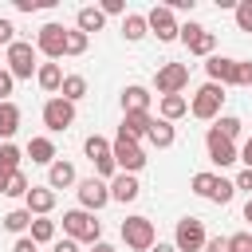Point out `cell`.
I'll return each instance as SVG.
<instances>
[{
    "label": "cell",
    "mask_w": 252,
    "mask_h": 252,
    "mask_svg": "<svg viewBox=\"0 0 252 252\" xmlns=\"http://www.w3.org/2000/svg\"><path fill=\"white\" fill-rule=\"evenodd\" d=\"M236 154H240V158H236V161H244V169H252V134H248V138H244V146H240V150H236Z\"/></svg>",
    "instance_id": "bcb514c9"
},
{
    "label": "cell",
    "mask_w": 252,
    "mask_h": 252,
    "mask_svg": "<svg viewBox=\"0 0 252 252\" xmlns=\"http://www.w3.org/2000/svg\"><path fill=\"white\" fill-rule=\"evenodd\" d=\"M91 47V35H83L79 28H67V43H63V55H83Z\"/></svg>",
    "instance_id": "1f68e13d"
},
{
    "label": "cell",
    "mask_w": 252,
    "mask_h": 252,
    "mask_svg": "<svg viewBox=\"0 0 252 252\" xmlns=\"http://www.w3.org/2000/svg\"><path fill=\"white\" fill-rule=\"evenodd\" d=\"M150 252H177V248H173V244H165V240H154V248H150Z\"/></svg>",
    "instance_id": "681fc988"
},
{
    "label": "cell",
    "mask_w": 252,
    "mask_h": 252,
    "mask_svg": "<svg viewBox=\"0 0 252 252\" xmlns=\"http://www.w3.org/2000/svg\"><path fill=\"white\" fill-rule=\"evenodd\" d=\"M122 240H126L130 252H150L154 240H158L154 220H150V217H126V220H122Z\"/></svg>",
    "instance_id": "277c9868"
},
{
    "label": "cell",
    "mask_w": 252,
    "mask_h": 252,
    "mask_svg": "<svg viewBox=\"0 0 252 252\" xmlns=\"http://www.w3.org/2000/svg\"><path fill=\"white\" fill-rule=\"evenodd\" d=\"M91 252H114V244H106V240H98V244H91Z\"/></svg>",
    "instance_id": "f907efd6"
},
{
    "label": "cell",
    "mask_w": 252,
    "mask_h": 252,
    "mask_svg": "<svg viewBox=\"0 0 252 252\" xmlns=\"http://www.w3.org/2000/svg\"><path fill=\"white\" fill-rule=\"evenodd\" d=\"M138 193H142L138 173H114V177H110V201L130 205V201H138Z\"/></svg>",
    "instance_id": "2e32d148"
},
{
    "label": "cell",
    "mask_w": 252,
    "mask_h": 252,
    "mask_svg": "<svg viewBox=\"0 0 252 252\" xmlns=\"http://www.w3.org/2000/svg\"><path fill=\"white\" fill-rule=\"evenodd\" d=\"M232 87H252V63H248V59H236V75H232Z\"/></svg>",
    "instance_id": "74e56055"
},
{
    "label": "cell",
    "mask_w": 252,
    "mask_h": 252,
    "mask_svg": "<svg viewBox=\"0 0 252 252\" xmlns=\"http://www.w3.org/2000/svg\"><path fill=\"white\" fill-rule=\"evenodd\" d=\"M20 161H24V150L12 146V142H4V146H0V173H4V177L20 173Z\"/></svg>",
    "instance_id": "4316f807"
},
{
    "label": "cell",
    "mask_w": 252,
    "mask_h": 252,
    "mask_svg": "<svg viewBox=\"0 0 252 252\" xmlns=\"http://www.w3.org/2000/svg\"><path fill=\"white\" fill-rule=\"evenodd\" d=\"M75 189H79V209H87V213H98L110 205V185L102 177H83Z\"/></svg>",
    "instance_id": "30bf717a"
},
{
    "label": "cell",
    "mask_w": 252,
    "mask_h": 252,
    "mask_svg": "<svg viewBox=\"0 0 252 252\" xmlns=\"http://www.w3.org/2000/svg\"><path fill=\"white\" fill-rule=\"evenodd\" d=\"M205 75H209V83H217V87H232L236 59H228V55H209V59H205Z\"/></svg>",
    "instance_id": "9a60e30c"
},
{
    "label": "cell",
    "mask_w": 252,
    "mask_h": 252,
    "mask_svg": "<svg viewBox=\"0 0 252 252\" xmlns=\"http://www.w3.org/2000/svg\"><path fill=\"white\" fill-rule=\"evenodd\" d=\"M63 43H67V28H63V24H43V28L35 32V51L47 55V63L63 59Z\"/></svg>",
    "instance_id": "8fae6325"
},
{
    "label": "cell",
    "mask_w": 252,
    "mask_h": 252,
    "mask_svg": "<svg viewBox=\"0 0 252 252\" xmlns=\"http://www.w3.org/2000/svg\"><path fill=\"white\" fill-rule=\"evenodd\" d=\"M102 24H106V16L98 12V4H87V8H79V16H75V28H79L83 35L102 32Z\"/></svg>",
    "instance_id": "ffe728a7"
},
{
    "label": "cell",
    "mask_w": 252,
    "mask_h": 252,
    "mask_svg": "<svg viewBox=\"0 0 252 252\" xmlns=\"http://www.w3.org/2000/svg\"><path fill=\"white\" fill-rule=\"evenodd\" d=\"M110 158H114V165H118V173H138L150 158H146V150H142V142H130V138H114L110 142Z\"/></svg>",
    "instance_id": "3957f363"
},
{
    "label": "cell",
    "mask_w": 252,
    "mask_h": 252,
    "mask_svg": "<svg viewBox=\"0 0 252 252\" xmlns=\"http://www.w3.org/2000/svg\"><path fill=\"white\" fill-rule=\"evenodd\" d=\"M0 43H4V47L16 43V24H12V20H0Z\"/></svg>",
    "instance_id": "7bdbcfd3"
},
{
    "label": "cell",
    "mask_w": 252,
    "mask_h": 252,
    "mask_svg": "<svg viewBox=\"0 0 252 252\" xmlns=\"http://www.w3.org/2000/svg\"><path fill=\"white\" fill-rule=\"evenodd\" d=\"M28 189H32V185H28L24 169H20V173H12V177H8V185H4V197H28Z\"/></svg>",
    "instance_id": "e575fe53"
},
{
    "label": "cell",
    "mask_w": 252,
    "mask_h": 252,
    "mask_svg": "<svg viewBox=\"0 0 252 252\" xmlns=\"http://www.w3.org/2000/svg\"><path fill=\"white\" fill-rule=\"evenodd\" d=\"M83 94H87V79H83V75H63L59 98H67V102H79Z\"/></svg>",
    "instance_id": "f1b7e54d"
},
{
    "label": "cell",
    "mask_w": 252,
    "mask_h": 252,
    "mask_svg": "<svg viewBox=\"0 0 252 252\" xmlns=\"http://www.w3.org/2000/svg\"><path fill=\"white\" fill-rule=\"evenodd\" d=\"M232 197H236V185H232L228 177H217V189H213V197H209V201H217V205H228Z\"/></svg>",
    "instance_id": "d590c367"
},
{
    "label": "cell",
    "mask_w": 252,
    "mask_h": 252,
    "mask_svg": "<svg viewBox=\"0 0 252 252\" xmlns=\"http://www.w3.org/2000/svg\"><path fill=\"white\" fill-rule=\"evenodd\" d=\"M35 83H39L43 91H59V87H63V67H59V63H39Z\"/></svg>",
    "instance_id": "484cf974"
},
{
    "label": "cell",
    "mask_w": 252,
    "mask_h": 252,
    "mask_svg": "<svg viewBox=\"0 0 252 252\" xmlns=\"http://www.w3.org/2000/svg\"><path fill=\"white\" fill-rule=\"evenodd\" d=\"M244 220H248V224H252V197H248V201H244Z\"/></svg>",
    "instance_id": "816d5d0a"
},
{
    "label": "cell",
    "mask_w": 252,
    "mask_h": 252,
    "mask_svg": "<svg viewBox=\"0 0 252 252\" xmlns=\"http://www.w3.org/2000/svg\"><path fill=\"white\" fill-rule=\"evenodd\" d=\"M98 12H102V16H126V4H122V0H102Z\"/></svg>",
    "instance_id": "b9f144b4"
},
{
    "label": "cell",
    "mask_w": 252,
    "mask_h": 252,
    "mask_svg": "<svg viewBox=\"0 0 252 252\" xmlns=\"http://www.w3.org/2000/svg\"><path fill=\"white\" fill-rule=\"evenodd\" d=\"M205 150H209V161H213V165H232V161L240 158V154H236V146H232V142H224V138H220V134H213V130L205 134Z\"/></svg>",
    "instance_id": "e0dca14e"
},
{
    "label": "cell",
    "mask_w": 252,
    "mask_h": 252,
    "mask_svg": "<svg viewBox=\"0 0 252 252\" xmlns=\"http://www.w3.org/2000/svg\"><path fill=\"white\" fill-rule=\"evenodd\" d=\"M201 252H232V244H228V236H209Z\"/></svg>",
    "instance_id": "ab89813d"
},
{
    "label": "cell",
    "mask_w": 252,
    "mask_h": 252,
    "mask_svg": "<svg viewBox=\"0 0 252 252\" xmlns=\"http://www.w3.org/2000/svg\"><path fill=\"white\" fill-rule=\"evenodd\" d=\"M4 228H8V232H24V228H32V213H28V209H12V213H4Z\"/></svg>",
    "instance_id": "836d02e7"
},
{
    "label": "cell",
    "mask_w": 252,
    "mask_h": 252,
    "mask_svg": "<svg viewBox=\"0 0 252 252\" xmlns=\"http://www.w3.org/2000/svg\"><path fill=\"white\" fill-rule=\"evenodd\" d=\"M24 209H28L32 217H47V213L55 209V193H51L47 185H32L28 197H24Z\"/></svg>",
    "instance_id": "d6986e66"
},
{
    "label": "cell",
    "mask_w": 252,
    "mask_h": 252,
    "mask_svg": "<svg viewBox=\"0 0 252 252\" xmlns=\"http://www.w3.org/2000/svg\"><path fill=\"white\" fill-rule=\"evenodd\" d=\"M146 142H150V146H158V150H169V146L177 142V130H173V122H161V118H154V126H150V134H146Z\"/></svg>",
    "instance_id": "603a6c76"
},
{
    "label": "cell",
    "mask_w": 252,
    "mask_h": 252,
    "mask_svg": "<svg viewBox=\"0 0 252 252\" xmlns=\"http://www.w3.org/2000/svg\"><path fill=\"white\" fill-rule=\"evenodd\" d=\"M24 154H28L35 165H51V161H55V142H51V138H32Z\"/></svg>",
    "instance_id": "d4e9b609"
},
{
    "label": "cell",
    "mask_w": 252,
    "mask_h": 252,
    "mask_svg": "<svg viewBox=\"0 0 252 252\" xmlns=\"http://www.w3.org/2000/svg\"><path fill=\"white\" fill-rule=\"evenodd\" d=\"M75 122V102H67V98H47L43 102V126L47 130H67Z\"/></svg>",
    "instance_id": "4fadbf2b"
},
{
    "label": "cell",
    "mask_w": 252,
    "mask_h": 252,
    "mask_svg": "<svg viewBox=\"0 0 252 252\" xmlns=\"http://www.w3.org/2000/svg\"><path fill=\"white\" fill-rule=\"evenodd\" d=\"M12 252H35V240H32V236H20V240L12 244Z\"/></svg>",
    "instance_id": "c3c4849f"
},
{
    "label": "cell",
    "mask_w": 252,
    "mask_h": 252,
    "mask_svg": "<svg viewBox=\"0 0 252 252\" xmlns=\"http://www.w3.org/2000/svg\"><path fill=\"white\" fill-rule=\"evenodd\" d=\"M177 39L189 47V55H205V59H209V55L217 51V35H213L205 24H197V20L181 24V28H177Z\"/></svg>",
    "instance_id": "5b68a950"
},
{
    "label": "cell",
    "mask_w": 252,
    "mask_h": 252,
    "mask_svg": "<svg viewBox=\"0 0 252 252\" xmlns=\"http://www.w3.org/2000/svg\"><path fill=\"white\" fill-rule=\"evenodd\" d=\"M83 154L91 158V165H94V173H98L102 181L118 173V165H114V158H110V142H106L102 134H91V138L83 142Z\"/></svg>",
    "instance_id": "ba28073f"
},
{
    "label": "cell",
    "mask_w": 252,
    "mask_h": 252,
    "mask_svg": "<svg viewBox=\"0 0 252 252\" xmlns=\"http://www.w3.org/2000/svg\"><path fill=\"white\" fill-rule=\"evenodd\" d=\"M232 185H236V189H244V193H252V169H240V173L232 177Z\"/></svg>",
    "instance_id": "f6af8a7d"
},
{
    "label": "cell",
    "mask_w": 252,
    "mask_h": 252,
    "mask_svg": "<svg viewBox=\"0 0 252 252\" xmlns=\"http://www.w3.org/2000/svg\"><path fill=\"white\" fill-rule=\"evenodd\" d=\"M189 189H193L197 197H213V189H217V173H193V177H189Z\"/></svg>",
    "instance_id": "d6a6232c"
},
{
    "label": "cell",
    "mask_w": 252,
    "mask_h": 252,
    "mask_svg": "<svg viewBox=\"0 0 252 252\" xmlns=\"http://www.w3.org/2000/svg\"><path fill=\"white\" fill-rule=\"evenodd\" d=\"M32 240H35V244H51V240H55V220L32 217Z\"/></svg>",
    "instance_id": "4dcf8cb0"
},
{
    "label": "cell",
    "mask_w": 252,
    "mask_h": 252,
    "mask_svg": "<svg viewBox=\"0 0 252 252\" xmlns=\"http://www.w3.org/2000/svg\"><path fill=\"white\" fill-rule=\"evenodd\" d=\"M158 110H161V122H177V118L189 114V98H185V94H165V98L158 102Z\"/></svg>",
    "instance_id": "7402d4cb"
},
{
    "label": "cell",
    "mask_w": 252,
    "mask_h": 252,
    "mask_svg": "<svg viewBox=\"0 0 252 252\" xmlns=\"http://www.w3.org/2000/svg\"><path fill=\"white\" fill-rule=\"evenodd\" d=\"M63 232L79 244H98L102 220H94V213H87V209H71V213H63Z\"/></svg>",
    "instance_id": "6da1fadb"
},
{
    "label": "cell",
    "mask_w": 252,
    "mask_h": 252,
    "mask_svg": "<svg viewBox=\"0 0 252 252\" xmlns=\"http://www.w3.org/2000/svg\"><path fill=\"white\" fill-rule=\"evenodd\" d=\"M20 130V106L8 98V102H0V138H12Z\"/></svg>",
    "instance_id": "83f0119b"
},
{
    "label": "cell",
    "mask_w": 252,
    "mask_h": 252,
    "mask_svg": "<svg viewBox=\"0 0 252 252\" xmlns=\"http://www.w3.org/2000/svg\"><path fill=\"white\" fill-rule=\"evenodd\" d=\"M35 43H28V39H16L12 47H8V75L12 79H32L35 71H39V63H35Z\"/></svg>",
    "instance_id": "8992f818"
},
{
    "label": "cell",
    "mask_w": 252,
    "mask_h": 252,
    "mask_svg": "<svg viewBox=\"0 0 252 252\" xmlns=\"http://www.w3.org/2000/svg\"><path fill=\"white\" fill-rule=\"evenodd\" d=\"M220 106H224V87H217V83H201L189 98V114L201 122H213L220 114Z\"/></svg>",
    "instance_id": "7a4b0ae2"
},
{
    "label": "cell",
    "mask_w": 252,
    "mask_h": 252,
    "mask_svg": "<svg viewBox=\"0 0 252 252\" xmlns=\"http://www.w3.org/2000/svg\"><path fill=\"white\" fill-rule=\"evenodd\" d=\"M146 24H150V35H158V43H173L177 39V16L165 8V4H158V8H150V16H146Z\"/></svg>",
    "instance_id": "7c38bea8"
},
{
    "label": "cell",
    "mask_w": 252,
    "mask_h": 252,
    "mask_svg": "<svg viewBox=\"0 0 252 252\" xmlns=\"http://www.w3.org/2000/svg\"><path fill=\"white\" fill-rule=\"evenodd\" d=\"M232 12H236V28L240 32H252V0H240Z\"/></svg>",
    "instance_id": "8d00e7d4"
},
{
    "label": "cell",
    "mask_w": 252,
    "mask_h": 252,
    "mask_svg": "<svg viewBox=\"0 0 252 252\" xmlns=\"http://www.w3.org/2000/svg\"><path fill=\"white\" fill-rule=\"evenodd\" d=\"M71 185H79L75 165H71V161H63V158H55V161L47 165V189L55 193V189H71Z\"/></svg>",
    "instance_id": "ac0fdd59"
},
{
    "label": "cell",
    "mask_w": 252,
    "mask_h": 252,
    "mask_svg": "<svg viewBox=\"0 0 252 252\" xmlns=\"http://www.w3.org/2000/svg\"><path fill=\"white\" fill-rule=\"evenodd\" d=\"M4 185H8V177H4V173H0V197H4Z\"/></svg>",
    "instance_id": "f5cc1de1"
},
{
    "label": "cell",
    "mask_w": 252,
    "mask_h": 252,
    "mask_svg": "<svg viewBox=\"0 0 252 252\" xmlns=\"http://www.w3.org/2000/svg\"><path fill=\"white\" fill-rule=\"evenodd\" d=\"M205 224L197 220V217H181L177 220V228H173V248L177 252H201L205 248Z\"/></svg>",
    "instance_id": "9c48e42d"
},
{
    "label": "cell",
    "mask_w": 252,
    "mask_h": 252,
    "mask_svg": "<svg viewBox=\"0 0 252 252\" xmlns=\"http://www.w3.org/2000/svg\"><path fill=\"white\" fill-rule=\"evenodd\" d=\"M150 126H154V114H150V110H126V114H122V126H118V134H122V138H130V142H142V138L150 134Z\"/></svg>",
    "instance_id": "5bb4252c"
},
{
    "label": "cell",
    "mask_w": 252,
    "mask_h": 252,
    "mask_svg": "<svg viewBox=\"0 0 252 252\" xmlns=\"http://www.w3.org/2000/svg\"><path fill=\"white\" fill-rule=\"evenodd\" d=\"M228 244H232V252H252V232H236V236H228Z\"/></svg>",
    "instance_id": "f35d334b"
},
{
    "label": "cell",
    "mask_w": 252,
    "mask_h": 252,
    "mask_svg": "<svg viewBox=\"0 0 252 252\" xmlns=\"http://www.w3.org/2000/svg\"><path fill=\"white\" fill-rule=\"evenodd\" d=\"M12 87H16V79L8 75V67H0V102H8V94H12Z\"/></svg>",
    "instance_id": "ee69618b"
},
{
    "label": "cell",
    "mask_w": 252,
    "mask_h": 252,
    "mask_svg": "<svg viewBox=\"0 0 252 252\" xmlns=\"http://www.w3.org/2000/svg\"><path fill=\"white\" fill-rule=\"evenodd\" d=\"M189 87V67L185 63H161L158 75H154V91L165 98V94H181Z\"/></svg>",
    "instance_id": "52a82bcc"
},
{
    "label": "cell",
    "mask_w": 252,
    "mask_h": 252,
    "mask_svg": "<svg viewBox=\"0 0 252 252\" xmlns=\"http://www.w3.org/2000/svg\"><path fill=\"white\" fill-rule=\"evenodd\" d=\"M55 0H16V8L20 12H43V8H51Z\"/></svg>",
    "instance_id": "60d3db41"
},
{
    "label": "cell",
    "mask_w": 252,
    "mask_h": 252,
    "mask_svg": "<svg viewBox=\"0 0 252 252\" xmlns=\"http://www.w3.org/2000/svg\"><path fill=\"white\" fill-rule=\"evenodd\" d=\"M240 126H244V122H240L236 114H220V122L213 126V134H220L224 142H236V138H240Z\"/></svg>",
    "instance_id": "f546056e"
},
{
    "label": "cell",
    "mask_w": 252,
    "mask_h": 252,
    "mask_svg": "<svg viewBox=\"0 0 252 252\" xmlns=\"http://www.w3.org/2000/svg\"><path fill=\"white\" fill-rule=\"evenodd\" d=\"M126 110H150V91L142 87V83H130L126 91H122V114Z\"/></svg>",
    "instance_id": "cb8c5ba5"
},
{
    "label": "cell",
    "mask_w": 252,
    "mask_h": 252,
    "mask_svg": "<svg viewBox=\"0 0 252 252\" xmlns=\"http://www.w3.org/2000/svg\"><path fill=\"white\" fill-rule=\"evenodd\" d=\"M122 35H126V43H142V39L150 35V24H146V16H138V12H126V16H122Z\"/></svg>",
    "instance_id": "44dd1931"
},
{
    "label": "cell",
    "mask_w": 252,
    "mask_h": 252,
    "mask_svg": "<svg viewBox=\"0 0 252 252\" xmlns=\"http://www.w3.org/2000/svg\"><path fill=\"white\" fill-rule=\"evenodd\" d=\"M51 252H79V240L63 236V240H55V244H51Z\"/></svg>",
    "instance_id": "7dc6e473"
}]
</instances>
